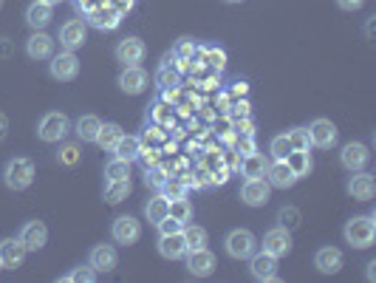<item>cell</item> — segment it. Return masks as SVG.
<instances>
[{
  "label": "cell",
  "instance_id": "obj_18",
  "mask_svg": "<svg viewBox=\"0 0 376 283\" xmlns=\"http://www.w3.org/2000/svg\"><path fill=\"white\" fill-rule=\"evenodd\" d=\"M184 258H187V272L189 275H195V278H209V275L215 272V255H212L206 247L189 250Z\"/></svg>",
  "mask_w": 376,
  "mask_h": 283
},
{
  "label": "cell",
  "instance_id": "obj_58",
  "mask_svg": "<svg viewBox=\"0 0 376 283\" xmlns=\"http://www.w3.org/2000/svg\"><path fill=\"white\" fill-rule=\"evenodd\" d=\"M9 136V119H6V113H0V142Z\"/></svg>",
  "mask_w": 376,
  "mask_h": 283
},
{
  "label": "cell",
  "instance_id": "obj_12",
  "mask_svg": "<svg viewBox=\"0 0 376 283\" xmlns=\"http://www.w3.org/2000/svg\"><path fill=\"white\" fill-rule=\"evenodd\" d=\"M277 261L280 258H275V255H269L266 250H260V253H255L252 258H249V272H252V278L255 281H277Z\"/></svg>",
  "mask_w": 376,
  "mask_h": 283
},
{
  "label": "cell",
  "instance_id": "obj_61",
  "mask_svg": "<svg viewBox=\"0 0 376 283\" xmlns=\"http://www.w3.org/2000/svg\"><path fill=\"white\" fill-rule=\"evenodd\" d=\"M226 3H243V0H226Z\"/></svg>",
  "mask_w": 376,
  "mask_h": 283
},
{
  "label": "cell",
  "instance_id": "obj_5",
  "mask_svg": "<svg viewBox=\"0 0 376 283\" xmlns=\"http://www.w3.org/2000/svg\"><path fill=\"white\" fill-rule=\"evenodd\" d=\"M48 74L57 79V82H74L79 77V60L74 51H60L51 57L48 62Z\"/></svg>",
  "mask_w": 376,
  "mask_h": 283
},
{
  "label": "cell",
  "instance_id": "obj_28",
  "mask_svg": "<svg viewBox=\"0 0 376 283\" xmlns=\"http://www.w3.org/2000/svg\"><path fill=\"white\" fill-rule=\"evenodd\" d=\"M266 167H269V159L263 153H249V156H240V176L243 179H263L266 176Z\"/></svg>",
  "mask_w": 376,
  "mask_h": 283
},
{
  "label": "cell",
  "instance_id": "obj_55",
  "mask_svg": "<svg viewBox=\"0 0 376 283\" xmlns=\"http://www.w3.org/2000/svg\"><path fill=\"white\" fill-rule=\"evenodd\" d=\"M229 108H232V96H229L226 91H221L218 99H215V111H218V113H229Z\"/></svg>",
  "mask_w": 376,
  "mask_h": 283
},
{
  "label": "cell",
  "instance_id": "obj_40",
  "mask_svg": "<svg viewBox=\"0 0 376 283\" xmlns=\"http://www.w3.org/2000/svg\"><path fill=\"white\" fill-rule=\"evenodd\" d=\"M182 235H184V241H187V253L189 250H201V247H206V230H204V227L184 224Z\"/></svg>",
  "mask_w": 376,
  "mask_h": 283
},
{
  "label": "cell",
  "instance_id": "obj_6",
  "mask_svg": "<svg viewBox=\"0 0 376 283\" xmlns=\"http://www.w3.org/2000/svg\"><path fill=\"white\" fill-rule=\"evenodd\" d=\"M85 40H88V23H85V20L71 17V20H65V23L60 26V45H62L65 51L82 48Z\"/></svg>",
  "mask_w": 376,
  "mask_h": 283
},
{
  "label": "cell",
  "instance_id": "obj_25",
  "mask_svg": "<svg viewBox=\"0 0 376 283\" xmlns=\"http://www.w3.org/2000/svg\"><path fill=\"white\" fill-rule=\"evenodd\" d=\"M159 253H162V258H167V261H182V258L187 255V241H184V235H182V233L162 235V238H159Z\"/></svg>",
  "mask_w": 376,
  "mask_h": 283
},
{
  "label": "cell",
  "instance_id": "obj_3",
  "mask_svg": "<svg viewBox=\"0 0 376 283\" xmlns=\"http://www.w3.org/2000/svg\"><path fill=\"white\" fill-rule=\"evenodd\" d=\"M68 131H71V122H68V116L60 113V111H48V113L37 122V136H40L43 142H48V145L62 142V139L68 136Z\"/></svg>",
  "mask_w": 376,
  "mask_h": 283
},
{
  "label": "cell",
  "instance_id": "obj_37",
  "mask_svg": "<svg viewBox=\"0 0 376 283\" xmlns=\"http://www.w3.org/2000/svg\"><path fill=\"white\" fill-rule=\"evenodd\" d=\"M167 207H170V201L159 193V196H153V199L145 204V218H148L150 224H159V221L167 216Z\"/></svg>",
  "mask_w": 376,
  "mask_h": 283
},
{
  "label": "cell",
  "instance_id": "obj_41",
  "mask_svg": "<svg viewBox=\"0 0 376 283\" xmlns=\"http://www.w3.org/2000/svg\"><path fill=\"white\" fill-rule=\"evenodd\" d=\"M170 176V170H167V165H153V167H145V184L148 187H153V190H159L162 187V182Z\"/></svg>",
  "mask_w": 376,
  "mask_h": 283
},
{
  "label": "cell",
  "instance_id": "obj_59",
  "mask_svg": "<svg viewBox=\"0 0 376 283\" xmlns=\"http://www.w3.org/2000/svg\"><path fill=\"white\" fill-rule=\"evenodd\" d=\"M368 281H376V261L368 264Z\"/></svg>",
  "mask_w": 376,
  "mask_h": 283
},
{
  "label": "cell",
  "instance_id": "obj_52",
  "mask_svg": "<svg viewBox=\"0 0 376 283\" xmlns=\"http://www.w3.org/2000/svg\"><path fill=\"white\" fill-rule=\"evenodd\" d=\"M173 54H176V57H182V60H192V54H195V40H189V37H182V40L176 43Z\"/></svg>",
  "mask_w": 376,
  "mask_h": 283
},
{
  "label": "cell",
  "instance_id": "obj_16",
  "mask_svg": "<svg viewBox=\"0 0 376 283\" xmlns=\"http://www.w3.org/2000/svg\"><path fill=\"white\" fill-rule=\"evenodd\" d=\"M85 17H88V26H94V28H99V31H116V28H119V23H122V14H119L111 3L96 6V9H94V11H88Z\"/></svg>",
  "mask_w": 376,
  "mask_h": 283
},
{
  "label": "cell",
  "instance_id": "obj_29",
  "mask_svg": "<svg viewBox=\"0 0 376 283\" xmlns=\"http://www.w3.org/2000/svg\"><path fill=\"white\" fill-rule=\"evenodd\" d=\"M54 6H45V3H31L28 9H26V23L34 28V31H43L48 23H51V17H54V11H51Z\"/></svg>",
  "mask_w": 376,
  "mask_h": 283
},
{
  "label": "cell",
  "instance_id": "obj_57",
  "mask_svg": "<svg viewBox=\"0 0 376 283\" xmlns=\"http://www.w3.org/2000/svg\"><path fill=\"white\" fill-rule=\"evenodd\" d=\"M337 6H340L343 11H357V9L365 6V0H337Z\"/></svg>",
  "mask_w": 376,
  "mask_h": 283
},
{
  "label": "cell",
  "instance_id": "obj_22",
  "mask_svg": "<svg viewBox=\"0 0 376 283\" xmlns=\"http://www.w3.org/2000/svg\"><path fill=\"white\" fill-rule=\"evenodd\" d=\"M204 68L209 71H223L226 68V51L221 45H195V54H192Z\"/></svg>",
  "mask_w": 376,
  "mask_h": 283
},
{
  "label": "cell",
  "instance_id": "obj_45",
  "mask_svg": "<svg viewBox=\"0 0 376 283\" xmlns=\"http://www.w3.org/2000/svg\"><path fill=\"white\" fill-rule=\"evenodd\" d=\"M79 156H82V153H79L77 145H62V148L57 150V162L65 165V167H74V165L79 162Z\"/></svg>",
  "mask_w": 376,
  "mask_h": 283
},
{
  "label": "cell",
  "instance_id": "obj_24",
  "mask_svg": "<svg viewBox=\"0 0 376 283\" xmlns=\"http://www.w3.org/2000/svg\"><path fill=\"white\" fill-rule=\"evenodd\" d=\"M314 267H317V272H323V275H334V272L343 270V253H340L337 247H320V250L314 253Z\"/></svg>",
  "mask_w": 376,
  "mask_h": 283
},
{
  "label": "cell",
  "instance_id": "obj_10",
  "mask_svg": "<svg viewBox=\"0 0 376 283\" xmlns=\"http://www.w3.org/2000/svg\"><path fill=\"white\" fill-rule=\"evenodd\" d=\"M337 136H340V131H337V125L331 119H314L309 125V139L320 150H331L337 145Z\"/></svg>",
  "mask_w": 376,
  "mask_h": 283
},
{
  "label": "cell",
  "instance_id": "obj_33",
  "mask_svg": "<svg viewBox=\"0 0 376 283\" xmlns=\"http://www.w3.org/2000/svg\"><path fill=\"white\" fill-rule=\"evenodd\" d=\"M122 136H125V131H122L116 122H108V125H102V128H99V136H96V142H94V145H99L102 150H108V153H111Z\"/></svg>",
  "mask_w": 376,
  "mask_h": 283
},
{
  "label": "cell",
  "instance_id": "obj_14",
  "mask_svg": "<svg viewBox=\"0 0 376 283\" xmlns=\"http://www.w3.org/2000/svg\"><path fill=\"white\" fill-rule=\"evenodd\" d=\"M263 250L269 253V255H275V258H286L289 253H292V230H286V227H275V230H269L266 235H263Z\"/></svg>",
  "mask_w": 376,
  "mask_h": 283
},
{
  "label": "cell",
  "instance_id": "obj_35",
  "mask_svg": "<svg viewBox=\"0 0 376 283\" xmlns=\"http://www.w3.org/2000/svg\"><path fill=\"white\" fill-rule=\"evenodd\" d=\"M139 142H142V148H162L167 142V128L148 122L145 131H142V136H139Z\"/></svg>",
  "mask_w": 376,
  "mask_h": 283
},
{
  "label": "cell",
  "instance_id": "obj_39",
  "mask_svg": "<svg viewBox=\"0 0 376 283\" xmlns=\"http://www.w3.org/2000/svg\"><path fill=\"white\" fill-rule=\"evenodd\" d=\"M167 216H173L176 221H182V224H189L192 221V204H189V199H173L170 201V207H167Z\"/></svg>",
  "mask_w": 376,
  "mask_h": 283
},
{
  "label": "cell",
  "instance_id": "obj_38",
  "mask_svg": "<svg viewBox=\"0 0 376 283\" xmlns=\"http://www.w3.org/2000/svg\"><path fill=\"white\" fill-rule=\"evenodd\" d=\"M119 179H131V162H122L114 156L105 165V182H119Z\"/></svg>",
  "mask_w": 376,
  "mask_h": 283
},
{
  "label": "cell",
  "instance_id": "obj_36",
  "mask_svg": "<svg viewBox=\"0 0 376 283\" xmlns=\"http://www.w3.org/2000/svg\"><path fill=\"white\" fill-rule=\"evenodd\" d=\"M159 193H162L167 201H173V199H184V196H187V184H184V179H182V176L170 173V176L162 182Z\"/></svg>",
  "mask_w": 376,
  "mask_h": 283
},
{
  "label": "cell",
  "instance_id": "obj_23",
  "mask_svg": "<svg viewBox=\"0 0 376 283\" xmlns=\"http://www.w3.org/2000/svg\"><path fill=\"white\" fill-rule=\"evenodd\" d=\"M376 193V182L371 173L365 170H357V176L348 179V196L357 199V201H371Z\"/></svg>",
  "mask_w": 376,
  "mask_h": 283
},
{
  "label": "cell",
  "instance_id": "obj_49",
  "mask_svg": "<svg viewBox=\"0 0 376 283\" xmlns=\"http://www.w3.org/2000/svg\"><path fill=\"white\" fill-rule=\"evenodd\" d=\"M235 153H240V156H249V153H255L258 150V145H255V136H235Z\"/></svg>",
  "mask_w": 376,
  "mask_h": 283
},
{
  "label": "cell",
  "instance_id": "obj_9",
  "mask_svg": "<svg viewBox=\"0 0 376 283\" xmlns=\"http://www.w3.org/2000/svg\"><path fill=\"white\" fill-rule=\"evenodd\" d=\"M238 196H240V201L249 204V207H263V204H269V199H272V187H269L266 179H243Z\"/></svg>",
  "mask_w": 376,
  "mask_h": 283
},
{
  "label": "cell",
  "instance_id": "obj_1",
  "mask_svg": "<svg viewBox=\"0 0 376 283\" xmlns=\"http://www.w3.org/2000/svg\"><path fill=\"white\" fill-rule=\"evenodd\" d=\"M31 182H34V162L26 156H11L3 167V184L9 190L20 193V190L31 187Z\"/></svg>",
  "mask_w": 376,
  "mask_h": 283
},
{
  "label": "cell",
  "instance_id": "obj_46",
  "mask_svg": "<svg viewBox=\"0 0 376 283\" xmlns=\"http://www.w3.org/2000/svg\"><path fill=\"white\" fill-rule=\"evenodd\" d=\"M249 116H252V102H249L246 96L235 99V102H232V108H229V119L235 122V119H249Z\"/></svg>",
  "mask_w": 376,
  "mask_h": 283
},
{
  "label": "cell",
  "instance_id": "obj_11",
  "mask_svg": "<svg viewBox=\"0 0 376 283\" xmlns=\"http://www.w3.org/2000/svg\"><path fill=\"white\" fill-rule=\"evenodd\" d=\"M111 235H114L116 244L133 247V244L142 238V224H139L133 216H119V218L114 221V227H111Z\"/></svg>",
  "mask_w": 376,
  "mask_h": 283
},
{
  "label": "cell",
  "instance_id": "obj_42",
  "mask_svg": "<svg viewBox=\"0 0 376 283\" xmlns=\"http://www.w3.org/2000/svg\"><path fill=\"white\" fill-rule=\"evenodd\" d=\"M286 136H289V142H292V150H311L309 128H292Z\"/></svg>",
  "mask_w": 376,
  "mask_h": 283
},
{
  "label": "cell",
  "instance_id": "obj_43",
  "mask_svg": "<svg viewBox=\"0 0 376 283\" xmlns=\"http://www.w3.org/2000/svg\"><path fill=\"white\" fill-rule=\"evenodd\" d=\"M269 153H272V159H286V156L292 153V142H289V136H286V133L275 136V139L269 142Z\"/></svg>",
  "mask_w": 376,
  "mask_h": 283
},
{
  "label": "cell",
  "instance_id": "obj_53",
  "mask_svg": "<svg viewBox=\"0 0 376 283\" xmlns=\"http://www.w3.org/2000/svg\"><path fill=\"white\" fill-rule=\"evenodd\" d=\"M223 91H226V94L232 96V102H235V99H240V96L249 94V82H246V79H235V82H232L229 88H223Z\"/></svg>",
  "mask_w": 376,
  "mask_h": 283
},
{
  "label": "cell",
  "instance_id": "obj_19",
  "mask_svg": "<svg viewBox=\"0 0 376 283\" xmlns=\"http://www.w3.org/2000/svg\"><path fill=\"white\" fill-rule=\"evenodd\" d=\"M26 247L20 238H3L0 241V267L3 270H20L26 261Z\"/></svg>",
  "mask_w": 376,
  "mask_h": 283
},
{
  "label": "cell",
  "instance_id": "obj_4",
  "mask_svg": "<svg viewBox=\"0 0 376 283\" xmlns=\"http://www.w3.org/2000/svg\"><path fill=\"white\" fill-rule=\"evenodd\" d=\"M223 250L229 258L235 261H249L255 253H258V238L249 233V230H232L226 238H223Z\"/></svg>",
  "mask_w": 376,
  "mask_h": 283
},
{
  "label": "cell",
  "instance_id": "obj_7",
  "mask_svg": "<svg viewBox=\"0 0 376 283\" xmlns=\"http://www.w3.org/2000/svg\"><path fill=\"white\" fill-rule=\"evenodd\" d=\"M114 57L122 62V65H139L145 57H148V45L142 37H122L114 48Z\"/></svg>",
  "mask_w": 376,
  "mask_h": 283
},
{
  "label": "cell",
  "instance_id": "obj_2",
  "mask_svg": "<svg viewBox=\"0 0 376 283\" xmlns=\"http://www.w3.org/2000/svg\"><path fill=\"white\" fill-rule=\"evenodd\" d=\"M345 241L357 250H368L376 241V221L374 216H354L345 224Z\"/></svg>",
  "mask_w": 376,
  "mask_h": 283
},
{
  "label": "cell",
  "instance_id": "obj_30",
  "mask_svg": "<svg viewBox=\"0 0 376 283\" xmlns=\"http://www.w3.org/2000/svg\"><path fill=\"white\" fill-rule=\"evenodd\" d=\"M99 128H102V119L94 116V113H85V116H79V119L74 122V133H77L82 142H96Z\"/></svg>",
  "mask_w": 376,
  "mask_h": 283
},
{
  "label": "cell",
  "instance_id": "obj_32",
  "mask_svg": "<svg viewBox=\"0 0 376 283\" xmlns=\"http://www.w3.org/2000/svg\"><path fill=\"white\" fill-rule=\"evenodd\" d=\"M139 150H142L139 136H122L111 153H114L116 159H122V162H136V159H139Z\"/></svg>",
  "mask_w": 376,
  "mask_h": 283
},
{
  "label": "cell",
  "instance_id": "obj_17",
  "mask_svg": "<svg viewBox=\"0 0 376 283\" xmlns=\"http://www.w3.org/2000/svg\"><path fill=\"white\" fill-rule=\"evenodd\" d=\"M340 162H343V167L351 170V173L365 170L368 162H371V150H368L363 142H348V145L343 148V153H340Z\"/></svg>",
  "mask_w": 376,
  "mask_h": 283
},
{
  "label": "cell",
  "instance_id": "obj_21",
  "mask_svg": "<svg viewBox=\"0 0 376 283\" xmlns=\"http://www.w3.org/2000/svg\"><path fill=\"white\" fill-rule=\"evenodd\" d=\"M17 238L23 241V247L28 253H37V250H43L48 244V230H45L43 221H28V224H23V230H20Z\"/></svg>",
  "mask_w": 376,
  "mask_h": 283
},
{
  "label": "cell",
  "instance_id": "obj_34",
  "mask_svg": "<svg viewBox=\"0 0 376 283\" xmlns=\"http://www.w3.org/2000/svg\"><path fill=\"white\" fill-rule=\"evenodd\" d=\"M131 190H133L131 179H119V182H105V201H108V204H119V201H125V199L131 196Z\"/></svg>",
  "mask_w": 376,
  "mask_h": 283
},
{
  "label": "cell",
  "instance_id": "obj_54",
  "mask_svg": "<svg viewBox=\"0 0 376 283\" xmlns=\"http://www.w3.org/2000/svg\"><path fill=\"white\" fill-rule=\"evenodd\" d=\"M184 96V88L182 85H173V88H162V99L165 102H170V105H176L179 99Z\"/></svg>",
  "mask_w": 376,
  "mask_h": 283
},
{
  "label": "cell",
  "instance_id": "obj_13",
  "mask_svg": "<svg viewBox=\"0 0 376 283\" xmlns=\"http://www.w3.org/2000/svg\"><path fill=\"white\" fill-rule=\"evenodd\" d=\"M263 179H266L269 187H275V190H289V187L297 184V176L292 173V167L286 165V159H275V162H269Z\"/></svg>",
  "mask_w": 376,
  "mask_h": 283
},
{
  "label": "cell",
  "instance_id": "obj_44",
  "mask_svg": "<svg viewBox=\"0 0 376 283\" xmlns=\"http://www.w3.org/2000/svg\"><path fill=\"white\" fill-rule=\"evenodd\" d=\"M96 278H99V275H96L91 267H77V270H71L62 281L65 283H94Z\"/></svg>",
  "mask_w": 376,
  "mask_h": 283
},
{
  "label": "cell",
  "instance_id": "obj_20",
  "mask_svg": "<svg viewBox=\"0 0 376 283\" xmlns=\"http://www.w3.org/2000/svg\"><path fill=\"white\" fill-rule=\"evenodd\" d=\"M26 54H28V60H37V62L51 60L54 57V37H48L45 31H34L26 40Z\"/></svg>",
  "mask_w": 376,
  "mask_h": 283
},
{
  "label": "cell",
  "instance_id": "obj_51",
  "mask_svg": "<svg viewBox=\"0 0 376 283\" xmlns=\"http://www.w3.org/2000/svg\"><path fill=\"white\" fill-rule=\"evenodd\" d=\"M156 227H159V233H162V235H173V233H182V230H184V224H182V221H176L173 216H165Z\"/></svg>",
  "mask_w": 376,
  "mask_h": 283
},
{
  "label": "cell",
  "instance_id": "obj_60",
  "mask_svg": "<svg viewBox=\"0 0 376 283\" xmlns=\"http://www.w3.org/2000/svg\"><path fill=\"white\" fill-rule=\"evenodd\" d=\"M37 3H45V6H57L60 0H37Z\"/></svg>",
  "mask_w": 376,
  "mask_h": 283
},
{
  "label": "cell",
  "instance_id": "obj_48",
  "mask_svg": "<svg viewBox=\"0 0 376 283\" xmlns=\"http://www.w3.org/2000/svg\"><path fill=\"white\" fill-rule=\"evenodd\" d=\"M212 133L221 136V139H226V136L232 133V119H229V113H218V119L212 122Z\"/></svg>",
  "mask_w": 376,
  "mask_h": 283
},
{
  "label": "cell",
  "instance_id": "obj_27",
  "mask_svg": "<svg viewBox=\"0 0 376 283\" xmlns=\"http://www.w3.org/2000/svg\"><path fill=\"white\" fill-rule=\"evenodd\" d=\"M153 79H156L159 91H162V88H173V85H182V71H179V68L173 65V51H170V54H167V57L162 60V65L156 68V77H153Z\"/></svg>",
  "mask_w": 376,
  "mask_h": 283
},
{
  "label": "cell",
  "instance_id": "obj_31",
  "mask_svg": "<svg viewBox=\"0 0 376 283\" xmlns=\"http://www.w3.org/2000/svg\"><path fill=\"white\" fill-rule=\"evenodd\" d=\"M286 165L292 167V173H294L297 179H306V176H311V170H314V162H311V153H309V150H292V153L286 156Z\"/></svg>",
  "mask_w": 376,
  "mask_h": 283
},
{
  "label": "cell",
  "instance_id": "obj_50",
  "mask_svg": "<svg viewBox=\"0 0 376 283\" xmlns=\"http://www.w3.org/2000/svg\"><path fill=\"white\" fill-rule=\"evenodd\" d=\"M136 162H142L145 167H153V165H159V162H162V150H159V148H142Z\"/></svg>",
  "mask_w": 376,
  "mask_h": 283
},
{
  "label": "cell",
  "instance_id": "obj_26",
  "mask_svg": "<svg viewBox=\"0 0 376 283\" xmlns=\"http://www.w3.org/2000/svg\"><path fill=\"white\" fill-rule=\"evenodd\" d=\"M176 108L170 105V102H165V99H159V102H153L150 108H148V122H153V125H162V128H176Z\"/></svg>",
  "mask_w": 376,
  "mask_h": 283
},
{
  "label": "cell",
  "instance_id": "obj_56",
  "mask_svg": "<svg viewBox=\"0 0 376 283\" xmlns=\"http://www.w3.org/2000/svg\"><path fill=\"white\" fill-rule=\"evenodd\" d=\"M108 3H111V6L122 14V17H125V14H131V11H133V6H136V0H108Z\"/></svg>",
  "mask_w": 376,
  "mask_h": 283
},
{
  "label": "cell",
  "instance_id": "obj_62",
  "mask_svg": "<svg viewBox=\"0 0 376 283\" xmlns=\"http://www.w3.org/2000/svg\"><path fill=\"white\" fill-rule=\"evenodd\" d=\"M0 270H3V267H0Z\"/></svg>",
  "mask_w": 376,
  "mask_h": 283
},
{
  "label": "cell",
  "instance_id": "obj_47",
  "mask_svg": "<svg viewBox=\"0 0 376 283\" xmlns=\"http://www.w3.org/2000/svg\"><path fill=\"white\" fill-rule=\"evenodd\" d=\"M277 221H280V227L294 230V227H300V213H297L294 207H283L280 216H277Z\"/></svg>",
  "mask_w": 376,
  "mask_h": 283
},
{
  "label": "cell",
  "instance_id": "obj_15",
  "mask_svg": "<svg viewBox=\"0 0 376 283\" xmlns=\"http://www.w3.org/2000/svg\"><path fill=\"white\" fill-rule=\"evenodd\" d=\"M116 264H119V255H116V250H114L111 244H96V247L91 250V255H88V267H91L96 275L114 272Z\"/></svg>",
  "mask_w": 376,
  "mask_h": 283
},
{
  "label": "cell",
  "instance_id": "obj_8",
  "mask_svg": "<svg viewBox=\"0 0 376 283\" xmlns=\"http://www.w3.org/2000/svg\"><path fill=\"white\" fill-rule=\"evenodd\" d=\"M116 82H119V88H122L125 94H131V96H139V94H145V91H148V85H150V77H148V71H145L142 65H125Z\"/></svg>",
  "mask_w": 376,
  "mask_h": 283
}]
</instances>
